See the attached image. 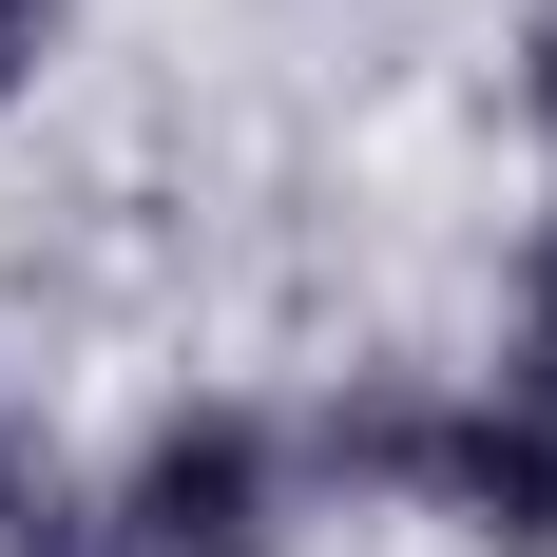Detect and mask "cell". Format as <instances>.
<instances>
[{"mask_svg":"<svg viewBox=\"0 0 557 557\" xmlns=\"http://www.w3.org/2000/svg\"><path fill=\"white\" fill-rule=\"evenodd\" d=\"M327 481H385L500 557H557V404L539 385H461V404L366 385V404H327Z\"/></svg>","mask_w":557,"mask_h":557,"instance_id":"obj_1","label":"cell"},{"mask_svg":"<svg viewBox=\"0 0 557 557\" xmlns=\"http://www.w3.org/2000/svg\"><path fill=\"white\" fill-rule=\"evenodd\" d=\"M97 539L115 557H270L288 539V443L250 404H173L154 443L97 481Z\"/></svg>","mask_w":557,"mask_h":557,"instance_id":"obj_2","label":"cell"},{"mask_svg":"<svg viewBox=\"0 0 557 557\" xmlns=\"http://www.w3.org/2000/svg\"><path fill=\"white\" fill-rule=\"evenodd\" d=\"M0 557H115L97 539V481H77L39 423H0Z\"/></svg>","mask_w":557,"mask_h":557,"instance_id":"obj_3","label":"cell"},{"mask_svg":"<svg viewBox=\"0 0 557 557\" xmlns=\"http://www.w3.org/2000/svg\"><path fill=\"white\" fill-rule=\"evenodd\" d=\"M500 385L557 404V212H539V250H519V288H500Z\"/></svg>","mask_w":557,"mask_h":557,"instance_id":"obj_4","label":"cell"},{"mask_svg":"<svg viewBox=\"0 0 557 557\" xmlns=\"http://www.w3.org/2000/svg\"><path fill=\"white\" fill-rule=\"evenodd\" d=\"M39 58H58V0H0V97H20Z\"/></svg>","mask_w":557,"mask_h":557,"instance_id":"obj_5","label":"cell"},{"mask_svg":"<svg viewBox=\"0 0 557 557\" xmlns=\"http://www.w3.org/2000/svg\"><path fill=\"white\" fill-rule=\"evenodd\" d=\"M519 97H539V135H557V0H539V39H519Z\"/></svg>","mask_w":557,"mask_h":557,"instance_id":"obj_6","label":"cell"}]
</instances>
